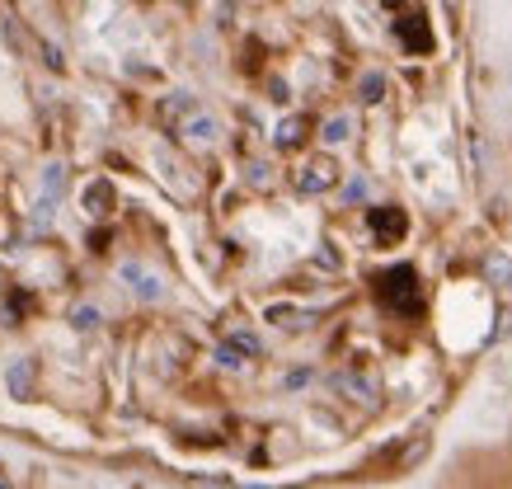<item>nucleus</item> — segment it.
<instances>
[{
    "instance_id": "obj_3",
    "label": "nucleus",
    "mask_w": 512,
    "mask_h": 489,
    "mask_svg": "<svg viewBox=\"0 0 512 489\" xmlns=\"http://www.w3.org/2000/svg\"><path fill=\"white\" fill-rule=\"evenodd\" d=\"M334 184H339V170H334V160L329 156L306 160V170L296 174V189L301 193H325V189H334Z\"/></svg>"
},
{
    "instance_id": "obj_5",
    "label": "nucleus",
    "mask_w": 512,
    "mask_h": 489,
    "mask_svg": "<svg viewBox=\"0 0 512 489\" xmlns=\"http://www.w3.org/2000/svg\"><path fill=\"white\" fill-rule=\"evenodd\" d=\"M353 113H334V118H325V127H320V146L325 151H339V146L353 142Z\"/></svg>"
},
{
    "instance_id": "obj_4",
    "label": "nucleus",
    "mask_w": 512,
    "mask_h": 489,
    "mask_svg": "<svg viewBox=\"0 0 512 489\" xmlns=\"http://www.w3.org/2000/svg\"><path fill=\"white\" fill-rule=\"evenodd\" d=\"M249 358H259V339H254V334H231V339L217 348V367H226V372H240Z\"/></svg>"
},
{
    "instance_id": "obj_1",
    "label": "nucleus",
    "mask_w": 512,
    "mask_h": 489,
    "mask_svg": "<svg viewBox=\"0 0 512 489\" xmlns=\"http://www.w3.org/2000/svg\"><path fill=\"white\" fill-rule=\"evenodd\" d=\"M118 278H123L127 292L137 301H146V306H156V301L170 297V283H165L156 269H146L141 259H123V264H118Z\"/></svg>"
},
{
    "instance_id": "obj_7",
    "label": "nucleus",
    "mask_w": 512,
    "mask_h": 489,
    "mask_svg": "<svg viewBox=\"0 0 512 489\" xmlns=\"http://www.w3.org/2000/svg\"><path fill=\"white\" fill-rule=\"evenodd\" d=\"M29 377H33L29 358H15V363L5 367V386H10V395H15V400H29Z\"/></svg>"
},
{
    "instance_id": "obj_13",
    "label": "nucleus",
    "mask_w": 512,
    "mask_h": 489,
    "mask_svg": "<svg viewBox=\"0 0 512 489\" xmlns=\"http://www.w3.org/2000/svg\"><path fill=\"white\" fill-rule=\"evenodd\" d=\"M447 5H461V0H447Z\"/></svg>"
},
{
    "instance_id": "obj_2",
    "label": "nucleus",
    "mask_w": 512,
    "mask_h": 489,
    "mask_svg": "<svg viewBox=\"0 0 512 489\" xmlns=\"http://www.w3.org/2000/svg\"><path fill=\"white\" fill-rule=\"evenodd\" d=\"M179 137H184L188 146H198V151H212V146L221 142V123L207 109H193L184 123H179Z\"/></svg>"
},
{
    "instance_id": "obj_10",
    "label": "nucleus",
    "mask_w": 512,
    "mask_h": 489,
    "mask_svg": "<svg viewBox=\"0 0 512 489\" xmlns=\"http://www.w3.org/2000/svg\"><path fill=\"white\" fill-rule=\"evenodd\" d=\"M43 184H47V193H52V198L62 193V184H66V165H62V160H52V165L43 170Z\"/></svg>"
},
{
    "instance_id": "obj_6",
    "label": "nucleus",
    "mask_w": 512,
    "mask_h": 489,
    "mask_svg": "<svg viewBox=\"0 0 512 489\" xmlns=\"http://www.w3.org/2000/svg\"><path fill=\"white\" fill-rule=\"evenodd\" d=\"M484 278L508 292V287H512V254L508 250H494V254H489V259H484Z\"/></svg>"
},
{
    "instance_id": "obj_11",
    "label": "nucleus",
    "mask_w": 512,
    "mask_h": 489,
    "mask_svg": "<svg viewBox=\"0 0 512 489\" xmlns=\"http://www.w3.org/2000/svg\"><path fill=\"white\" fill-rule=\"evenodd\" d=\"M296 142H301V123H296V118H292V123H282V132H278V146H296Z\"/></svg>"
},
{
    "instance_id": "obj_8",
    "label": "nucleus",
    "mask_w": 512,
    "mask_h": 489,
    "mask_svg": "<svg viewBox=\"0 0 512 489\" xmlns=\"http://www.w3.org/2000/svg\"><path fill=\"white\" fill-rule=\"evenodd\" d=\"M357 99H362V104H381V99H386V76H381V71H367L362 85H357Z\"/></svg>"
},
{
    "instance_id": "obj_12",
    "label": "nucleus",
    "mask_w": 512,
    "mask_h": 489,
    "mask_svg": "<svg viewBox=\"0 0 512 489\" xmlns=\"http://www.w3.org/2000/svg\"><path fill=\"white\" fill-rule=\"evenodd\" d=\"M306 381H311V367H296V372L282 381V386H287V391H296V386H306Z\"/></svg>"
},
{
    "instance_id": "obj_9",
    "label": "nucleus",
    "mask_w": 512,
    "mask_h": 489,
    "mask_svg": "<svg viewBox=\"0 0 512 489\" xmlns=\"http://www.w3.org/2000/svg\"><path fill=\"white\" fill-rule=\"evenodd\" d=\"M71 325H76V330H99V325H104V311H99V306H90V301H85V306H76V311H71Z\"/></svg>"
}]
</instances>
